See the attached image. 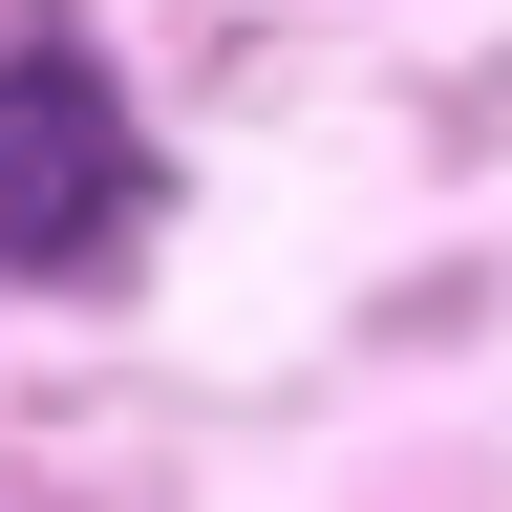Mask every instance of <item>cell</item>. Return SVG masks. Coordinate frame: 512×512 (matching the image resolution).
I'll list each match as a JSON object with an SVG mask.
<instances>
[{"label":"cell","instance_id":"6da1fadb","mask_svg":"<svg viewBox=\"0 0 512 512\" xmlns=\"http://www.w3.org/2000/svg\"><path fill=\"white\" fill-rule=\"evenodd\" d=\"M150 235V128L86 43H0V278H86Z\"/></svg>","mask_w":512,"mask_h":512}]
</instances>
